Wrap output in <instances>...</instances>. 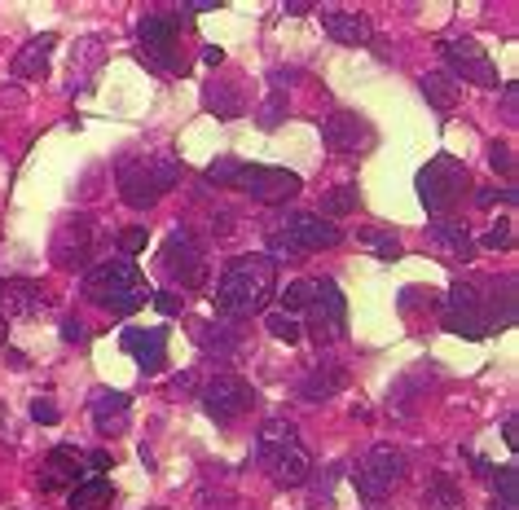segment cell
Masks as SVG:
<instances>
[{"label": "cell", "instance_id": "4fadbf2b", "mask_svg": "<svg viewBox=\"0 0 519 510\" xmlns=\"http://www.w3.org/2000/svg\"><path fill=\"white\" fill-rule=\"evenodd\" d=\"M322 146L330 154H366L374 146V124L357 110H335L322 119Z\"/></svg>", "mask_w": 519, "mask_h": 510}, {"label": "cell", "instance_id": "1f68e13d", "mask_svg": "<svg viewBox=\"0 0 519 510\" xmlns=\"http://www.w3.org/2000/svg\"><path fill=\"white\" fill-rule=\"evenodd\" d=\"M291 440H300V427H295L286 414L269 418V423L260 427V453H269V449H282V445H291Z\"/></svg>", "mask_w": 519, "mask_h": 510}, {"label": "cell", "instance_id": "3957f363", "mask_svg": "<svg viewBox=\"0 0 519 510\" xmlns=\"http://www.w3.org/2000/svg\"><path fill=\"white\" fill-rule=\"evenodd\" d=\"M84 295L93 299V304H102L106 313H115V317H132L137 308H146L150 304V282H146V273L137 269L132 260H102V264H93V269L84 273Z\"/></svg>", "mask_w": 519, "mask_h": 510}, {"label": "cell", "instance_id": "cb8c5ba5", "mask_svg": "<svg viewBox=\"0 0 519 510\" xmlns=\"http://www.w3.org/2000/svg\"><path fill=\"white\" fill-rule=\"evenodd\" d=\"M49 53H53V36L27 40L14 58V75L18 80H44V75H49Z\"/></svg>", "mask_w": 519, "mask_h": 510}, {"label": "cell", "instance_id": "7dc6e473", "mask_svg": "<svg viewBox=\"0 0 519 510\" xmlns=\"http://www.w3.org/2000/svg\"><path fill=\"white\" fill-rule=\"evenodd\" d=\"M203 62H207V66H212V71H216V66L225 62V49H216V44H207V49H203Z\"/></svg>", "mask_w": 519, "mask_h": 510}, {"label": "cell", "instance_id": "f1b7e54d", "mask_svg": "<svg viewBox=\"0 0 519 510\" xmlns=\"http://www.w3.org/2000/svg\"><path fill=\"white\" fill-rule=\"evenodd\" d=\"M462 506H467V497H462V489L449 475H436L423 489V510H462Z\"/></svg>", "mask_w": 519, "mask_h": 510}, {"label": "cell", "instance_id": "5bb4252c", "mask_svg": "<svg viewBox=\"0 0 519 510\" xmlns=\"http://www.w3.org/2000/svg\"><path fill=\"white\" fill-rule=\"evenodd\" d=\"M308 321H313L317 343H330L348 330V304H344L335 282H317V295H313V304H308Z\"/></svg>", "mask_w": 519, "mask_h": 510}, {"label": "cell", "instance_id": "816d5d0a", "mask_svg": "<svg viewBox=\"0 0 519 510\" xmlns=\"http://www.w3.org/2000/svg\"><path fill=\"white\" fill-rule=\"evenodd\" d=\"M379 510H383V506H379Z\"/></svg>", "mask_w": 519, "mask_h": 510}, {"label": "cell", "instance_id": "f6af8a7d", "mask_svg": "<svg viewBox=\"0 0 519 510\" xmlns=\"http://www.w3.org/2000/svg\"><path fill=\"white\" fill-rule=\"evenodd\" d=\"M62 335L71 339V343H84V339H88V330L80 326V321H66V326H62Z\"/></svg>", "mask_w": 519, "mask_h": 510}, {"label": "cell", "instance_id": "74e56055", "mask_svg": "<svg viewBox=\"0 0 519 510\" xmlns=\"http://www.w3.org/2000/svg\"><path fill=\"white\" fill-rule=\"evenodd\" d=\"M31 418H36L40 427H58L62 414H58V405H53L49 396H36V401H31Z\"/></svg>", "mask_w": 519, "mask_h": 510}, {"label": "cell", "instance_id": "c3c4849f", "mask_svg": "<svg viewBox=\"0 0 519 510\" xmlns=\"http://www.w3.org/2000/svg\"><path fill=\"white\" fill-rule=\"evenodd\" d=\"M88 467H93V471H106V467H110V453H106V449H97L93 458H88Z\"/></svg>", "mask_w": 519, "mask_h": 510}, {"label": "cell", "instance_id": "f35d334b", "mask_svg": "<svg viewBox=\"0 0 519 510\" xmlns=\"http://www.w3.org/2000/svg\"><path fill=\"white\" fill-rule=\"evenodd\" d=\"M489 163H493V172H498V176H506V181L515 176V154H511V146H493V150H489Z\"/></svg>", "mask_w": 519, "mask_h": 510}, {"label": "cell", "instance_id": "681fc988", "mask_svg": "<svg viewBox=\"0 0 519 510\" xmlns=\"http://www.w3.org/2000/svg\"><path fill=\"white\" fill-rule=\"evenodd\" d=\"M203 510H212V506H203ZM216 510H234V497L220 493V497H216Z\"/></svg>", "mask_w": 519, "mask_h": 510}, {"label": "cell", "instance_id": "7402d4cb", "mask_svg": "<svg viewBox=\"0 0 519 510\" xmlns=\"http://www.w3.org/2000/svg\"><path fill=\"white\" fill-rule=\"evenodd\" d=\"M348 383V370L339 361H322V365H313V370L300 379V396L304 401H313V405H322L330 401V396L339 392V387Z\"/></svg>", "mask_w": 519, "mask_h": 510}, {"label": "cell", "instance_id": "f907efd6", "mask_svg": "<svg viewBox=\"0 0 519 510\" xmlns=\"http://www.w3.org/2000/svg\"><path fill=\"white\" fill-rule=\"evenodd\" d=\"M5 335H9V321H5V317H0V343H5Z\"/></svg>", "mask_w": 519, "mask_h": 510}, {"label": "cell", "instance_id": "ab89813d", "mask_svg": "<svg viewBox=\"0 0 519 510\" xmlns=\"http://www.w3.org/2000/svg\"><path fill=\"white\" fill-rule=\"evenodd\" d=\"M282 115H286V97L282 93H269V102H264V110H260V124L264 128H278Z\"/></svg>", "mask_w": 519, "mask_h": 510}, {"label": "cell", "instance_id": "44dd1931", "mask_svg": "<svg viewBox=\"0 0 519 510\" xmlns=\"http://www.w3.org/2000/svg\"><path fill=\"white\" fill-rule=\"evenodd\" d=\"M44 308V291L40 282H31V277H14V282L0 286V317L14 321V317H36Z\"/></svg>", "mask_w": 519, "mask_h": 510}, {"label": "cell", "instance_id": "e575fe53", "mask_svg": "<svg viewBox=\"0 0 519 510\" xmlns=\"http://www.w3.org/2000/svg\"><path fill=\"white\" fill-rule=\"evenodd\" d=\"M264 330H269L273 339H282V343H300L304 339L300 317H286V313H264Z\"/></svg>", "mask_w": 519, "mask_h": 510}, {"label": "cell", "instance_id": "ee69618b", "mask_svg": "<svg viewBox=\"0 0 519 510\" xmlns=\"http://www.w3.org/2000/svg\"><path fill=\"white\" fill-rule=\"evenodd\" d=\"M502 440H506V449H515V445H519V418H515V414L502 423Z\"/></svg>", "mask_w": 519, "mask_h": 510}, {"label": "cell", "instance_id": "9a60e30c", "mask_svg": "<svg viewBox=\"0 0 519 510\" xmlns=\"http://www.w3.org/2000/svg\"><path fill=\"white\" fill-rule=\"evenodd\" d=\"M97 229H93V220L88 216H71V220H62V229L53 234V264L58 269H84L88 264V251H93V238Z\"/></svg>", "mask_w": 519, "mask_h": 510}, {"label": "cell", "instance_id": "7a4b0ae2", "mask_svg": "<svg viewBox=\"0 0 519 510\" xmlns=\"http://www.w3.org/2000/svg\"><path fill=\"white\" fill-rule=\"evenodd\" d=\"M273 291H278V264L269 255H238L229 269L220 273L216 286V317L225 321H247L269 308Z\"/></svg>", "mask_w": 519, "mask_h": 510}, {"label": "cell", "instance_id": "8992f818", "mask_svg": "<svg viewBox=\"0 0 519 510\" xmlns=\"http://www.w3.org/2000/svg\"><path fill=\"white\" fill-rule=\"evenodd\" d=\"M190 18L181 5L176 9H159V14H146L137 22V44H141V58H146L150 71L159 75H185L190 66L181 62V22Z\"/></svg>", "mask_w": 519, "mask_h": 510}, {"label": "cell", "instance_id": "d6a6232c", "mask_svg": "<svg viewBox=\"0 0 519 510\" xmlns=\"http://www.w3.org/2000/svg\"><path fill=\"white\" fill-rule=\"evenodd\" d=\"M313 295H317V277H300V282H291V286H286V295H282V313H286V317L308 313Z\"/></svg>", "mask_w": 519, "mask_h": 510}, {"label": "cell", "instance_id": "60d3db41", "mask_svg": "<svg viewBox=\"0 0 519 510\" xmlns=\"http://www.w3.org/2000/svg\"><path fill=\"white\" fill-rule=\"evenodd\" d=\"M146 229H137V225H132V229H124V234H119V251H124V260H128V255H137V251H146Z\"/></svg>", "mask_w": 519, "mask_h": 510}, {"label": "cell", "instance_id": "4316f807", "mask_svg": "<svg viewBox=\"0 0 519 510\" xmlns=\"http://www.w3.org/2000/svg\"><path fill=\"white\" fill-rule=\"evenodd\" d=\"M203 348L220 352V357H238V352H242V321L216 317L212 326H203Z\"/></svg>", "mask_w": 519, "mask_h": 510}, {"label": "cell", "instance_id": "277c9868", "mask_svg": "<svg viewBox=\"0 0 519 510\" xmlns=\"http://www.w3.org/2000/svg\"><path fill=\"white\" fill-rule=\"evenodd\" d=\"M207 181L225 185V190H238V194H251L256 203H269V207L291 203V198L304 190V181L295 172L260 168V163H242V159H216L212 168H207Z\"/></svg>", "mask_w": 519, "mask_h": 510}, {"label": "cell", "instance_id": "603a6c76", "mask_svg": "<svg viewBox=\"0 0 519 510\" xmlns=\"http://www.w3.org/2000/svg\"><path fill=\"white\" fill-rule=\"evenodd\" d=\"M322 27L330 40L339 44H370V22L361 14H348V9H322Z\"/></svg>", "mask_w": 519, "mask_h": 510}, {"label": "cell", "instance_id": "2e32d148", "mask_svg": "<svg viewBox=\"0 0 519 510\" xmlns=\"http://www.w3.org/2000/svg\"><path fill=\"white\" fill-rule=\"evenodd\" d=\"M260 462H264V471H269V480L278 484V489H300V484H308V475H313V458H308V449L300 445V440L260 453Z\"/></svg>", "mask_w": 519, "mask_h": 510}, {"label": "cell", "instance_id": "83f0119b", "mask_svg": "<svg viewBox=\"0 0 519 510\" xmlns=\"http://www.w3.org/2000/svg\"><path fill=\"white\" fill-rule=\"evenodd\" d=\"M357 247H366L374 251L379 260H401V238H396V229H383V225H366V229H357Z\"/></svg>", "mask_w": 519, "mask_h": 510}, {"label": "cell", "instance_id": "7bdbcfd3", "mask_svg": "<svg viewBox=\"0 0 519 510\" xmlns=\"http://www.w3.org/2000/svg\"><path fill=\"white\" fill-rule=\"evenodd\" d=\"M194 392V374H176L168 383V396H190Z\"/></svg>", "mask_w": 519, "mask_h": 510}, {"label": "cell", "instance_id": "484cf974", "mask_svg": "<svg viewBox=\"0 0 519 510\" xmlns=\"http://www.w3.org/2000/svg\"><path fill=\"white\" fill-rule=\"evenodd\" d=\"M110 502H115V484H110L106 475H88V480L75 484L71 497H66L71 510H106Z\"/></svg>", "mask_w": 519, "mask_h": 510}, {"label": "cell", "instance_id": "b9f144b4", "mask_svg": "<svg viewBox=\"0 0 519 510\" xmlns=\"http://www.w3.org/2000/svg\"><path fill=\"white\" fill-rule=\"evenodd\" d=\"M498 203H515V190H493V185H484V190H476V207H498Z\"/></svg>", "mask_w": 519, "mask_h": 510}, {"label": "cell", "instance_id": "8fae6325", "mask_svg": "<svg viewBox=\"0 0 519 510\" xmlns=\"http://www.w3.org/2000/svg\"><path fill=\"white\" fill-rule=\"evenodd\" d=\"M256 392H251L247 379H234V374H220V379H207L203 387V409L216 427H234L238 414H247Z\"/></svg>", "mask_w": 519, "mask_h": 510}, {"label": "cell", "instance_id": "4dcf8cb0", "mask_svg": "<svg viewBox=\"0 0 519 510\" xmlns=\"http://www.w3.org/2000/svg\"><path fill=\"white\" fill-rule=\"evenodd\" d=\"M357 203H361V190H357V185H335V190H326V194H322V212H317V216L335 225L339 216L357 212Z\"/></svg>", "mask_w": 519, "mask_h": 510}, {"label": "cell", "instance_id": "30bf717a", "mask_svg": "<svg viewBox=\"0 0 519 510\" xmlns=\"http://www.w3.org/2000/svg\"><path fill=\"white\" fill-rule=\"evenodd\" d=\"M440 58L449 62V80H467V84H480V88H498V66L493 58L480 49L471 36H449L440 40Z\"/></svg>", "mask_w": 519, "mask_h": 510}, {"label": "cell", "instance_id": "52a82bcc", "mask_svg": "<svg viewBox=\"0 0 519 510\" xmlns=\"http://www.w3.org/2000/svg\"><path fill=\"white\" fill-rule=\"evenodd\" d=\"M405 475H410V462H405V453L392 449V445H374V449H366L357 462H352V484H357V497L366 506H374V510H379L396 489H401Z\"/></svg>", "mask_w": 519, "mask_h": 510}, {"label": "cell", "instance_id": "9c48e42d", "mask_svg": "<svg viewBox=\"0 0 519 510\" xmlns=\"http://www.w3.org/2000/svg\"><path fill=\"white\" fill-rule=\"evenodd\" d=\"M159 273L168 282L185 286V291H198V286H207V255L185 229H172V238L159 251Z\"/></svg>", "mask_w": 519, "mask_h": 510}, {"label": "cell", "instance_id": "836d02e7", "mask_svg": "<svg viewBox=\"0 0 519 510\" xmlns=\"http://www.w3.org/2000/svg\"><path fill=\"white\" fill-rule=\"evenodd\" d=\"M519 475L515 467H502L493 471V510H515V497H519Z\"/></svg>", "mask_w": 519, "mask_h": 510}, {"label": "cell", "instance_id": "ffe728a7", "mask_svg": "<svg viewBox=\"0 0 519 510\" xmlns=\"http://www.w3.org/2000/svg\"><path fill=\"white\" fill-rule=\"evenodd\" d=\"M71 484H84L80 453H71L66 445L49 449V458H44V467L36 475V489L40 493H62V489H71Z\"/></svg>", "mask_w": 519, "mask_h": 510}, {"label": "cell", "instance_id": "d590c367", "mask_svg": "<svg viewBox=\"0 0 519 510\" xmlns=\"http://www.w3.org/2000/svg\"><path fill=\"white\" fill-rule=\"evenodd\" d=\"M484 247H489V251H511V247H515V225H511V220H498V225H489V234H484Z\"/></svg>", "mask_w": 519, "mask_h": 510}, {"label": "cell", "instance_id": "ac0fdd59", "mask_svg": "<svg viewBox=\"0 0 519 510\" xmlns=\"http://www.w3.org/2000/svg\"><path fill=\"white\" fill-rule=\"evenodd\" d=\"M427 251L440 255V260H454V264L476 260V242H471V234L458 220H432L427 225Z\"/></svg>", "mask_w": 519, "mask_h": 510}, {"label": "cell", "instance_id": "8d00e7d4", "mask_svg": "<svg viewBox=\"0 0 519 510\" xmlns=\"http://www.w3.org/2000/svg\"><path fill=\"white\" fill-rule=\"evenodd\" d=\"M150 304L159 308L163 317H181V313H185V299L176 295V291H154V295H150Z\"/></svg>", "mask_w": 519, "mask_h": 510}, {"label": "cell", "instance_id": "5b68a950", "mask_svg": "<svg viewBox=\"0 0 519 510\" xmlns=\"http://www.w3.org/2000/svg\"><path fill=\"white\" fill-rule=\"evenodd\" d=\"M115 181H119L124 203L137 207V212H146V207H154L163 194L176 190L181 163H176L172 154H128V159H119Z\"/></svg>", "mask_w": 519, "mask_h": 510}, {"label": "cell", "instance_id": "ba28073f", "mask_svg": "<svg viewBox=\"0 0 519 510\" xmlns=\"http://www.w3.org/2000/svg\"><path fill=\"white\" fill-rule=\"evenodd\" d=\"M414 190H418L423 212H432V220H445L458 207V198L471 190V176H467V168H462L454 154H436L427 168H418Z\"/></svg>", "mask_w": 519, "mask_h": 510}, {"label": "cell", "instance_id": "d4e9b609", "mask_svg": "<svg viewBox=\"0 0 519 510\" xmlns=\"http://www.w3.org/2000/svg\"><path fill=\"white\" fill-rule=\"evenodd\" d=\"M203 106L212 110V115H220V119L242 115V110H247V102H242V84H234V80H212V84L203 88Z\"/></svg>", "mask_w": 519, "mask_h": 510}, {"label": "cell", "instance_id": "6da1fadb", "mask_svg": "<svg viewBox=\"0 0 519 510\" xmlns=\"http://www.w3.org/2000/svg\"><path fill=\"white\" fill-rule=\"evenodd\" d=\"M515 326V286L502 282H476V277H458L445 299V330L462 339H489L498 330Z\"/></svg>", "mask_w": 519, "mask_h": 510}, {"label": "cell", "instance_id": "f546056e", "mask_svg": "<svg viewBox=\"0 0 519 510\" xmlns=\"http://www.w3.org/2000/svg\"><path fill=\"white\" fill-rule=\"evenodd\" d=\"M423 97H427V106L432 110H440V115H449L454 110V102H458V88H454V80L449 75H440V71H432V75H423Z\"/></svg>", "mask_w": 519, "mask_h": 510}, {"label": "cell", "instance_id": "7c38bea8", "mask_svg": "<svg viewBox=\"0 0 519 510\" xmlns=\"http://www.w3.org/2000/svg\"><path fill=\"white\" fill-rule=\"evenodd\" d=\"M278 234L291 242L300 255H313V251H335L339 242H344V234H339V225H330V220H322L317 212H291L278 225Z\"/></svg>", "mask_w": 519, "mask_h": 510}, {"label": "cell", "instance_id": "bcb514c9", "mask_svg": "<svg viewBox=\"0 0 519 510\" xmlns=\"http://www.w3.org/2000/svg\"><path fill=\"white\" fill-rule=\"evenodd\" d=\"M502 110H506V119L515 124V110H519V102H515V84H506V97H502Z\"/></svg>", "mask_w": 519, "mask_h": 510}, {"label": "cell", "instance_id": "d6986e66", "mask_svg": "<svg viewBox=\"0 0 519 510\" xmlns=\"http://www.w3.org/2000/svg\"><path fill=\"white\" fill-rule=\"evenodd\" d=\"M124 352L141 365L146 374H159L168 365V330H141L128 326L124 330Z\"/></svg>", "mask_w": 519, "mask_h": 510}, {"label": "cell", "instance_id": "e0dca14e", "mask_svg": "<svg viewBox=\"0 0 519 510\" xmlns=\"http://www.w3.org/2000/svg\"><path fill=\"white\" fill-rule=\"evenodd\" d=\"M88 414H93V431L106 440L124 436L128 423H132V401L124 392H110V387H102V392H93V401H88Z\"/></svg>", "mask_w": 519, "mask_h": 510}]
</instances>
